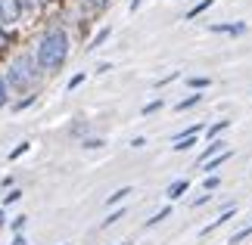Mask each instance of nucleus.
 I'll return each mask as SVG.
<instances>
[{
  "label": "nucleus",
  "instance_id": "f257e3e1",
  "mask_svg": "<svg viewBox=\"0 0 252 245\" xmlns=\"http://www.w3.org/2000/svg\"><path fill=\"white\" fill-rule=\"evenodd\" d=\"M69 53H72V37L63 25H50L34 44V59L44 75L63 72V65L69 62Z\"/></svg>",
  "mask_w": 252,
  "mask_h": 245
},
{
  "label": "nucleus",
  "instance_id": "f03ea898",
  "mask_svg": "<svg viewBox=\"0 0 252 245\" xmlns=\"http://www.w3.org/2000/svg\"><path fill=\"white\" fill-rule=\"evenodd\" d=\"M41 75L44 72H41V65L34 59V50L13 56L9 65H6V84H9V90H19V93H32Z\"/></svg>",
  "mask_w": 252,
  "mask_h": 245
},
{
  "label": "nucleus",
  "instance_id": "7ed1b4c3",
  "mask_svg": "<svg viewBox=\"0 0 252 245\" xmlns=\"http://www.w3.org/2000/svg\"><path fill=\"white\" fill-rule=\"evenodd\" d=\"M22 16H25V9H22L19 0H0V25L13 28V25H19Z\"/></svg>",
  "mask_w": 252,
  "mask_h": 245
},
{
  "label": "nucleus",
  "instance_id": "20e7f679",
  "mask_svg": "<svg viewBox=\"0 0 252 245\" xmlns=\"http://www.w3.org/2000/svg\"><path fill=\"white\" fill-rule=\"evenodd\" d=\"M209 31L212 34H227V37H243L249 31V25L246 22H215V25H209Z\"/></svg>",
  "mask_w": 252,
  "mask_h": 245
},
{
  "label": "nucleus",
  "instance_id": "39448f33",
  "mask_svg": "<svg viewBox=\"0 0 252 245\" xmlns=\"http://www.w3.org/2000/svg\"><path fill=\"white\" fill-rule=\"evenodd\" d=\"M234 218H237V205H227V208L221 211L215 220H212V223H206V227L199 230V236H209V233H215L218 227H224V223H227V220H234Z\"/></svg>",
  "mask_w": 252,
  "mask_h": 245
},
{
  "label": "nucleus",
  "instance_id": "423d86ee",
  "mask_svg": "<svg viewBox=\"0 0 252 245\" xmlns=\"http://www.w3.org/2000/svg\"><path fill=\"white\" fill-rule=\"evenodd\" d=\"M230 159H234V149H224V152H221V155H215V159H209V162H202V164H199V168H202V171H206V174H218V168H221V164H227Z\"/></svg>",
  "mask_w": 252,
  "mask_h": 245
},
{
  "label": "nucleus",
  "instance_id": "0eeeda50",
  "mask_svg": "<svg viewBox=\"0 0 252 245\" xmlns=\"http://www.w3.org/2000/svg\"><path fill=\"white\" fill-rule=\"evenodd\" d=\"M224 149H230V146H227L224 140H212V143L206 146V149H202V155H199L196 162L202 164V162H209V159H215V155H221V152H224Z\"/></svg>",
  "mask_w": 252,
  "mask_h": 245
},
{
  "label": "nucleus",
  "instance_id": "6e6552de",
  "mask_svg": "<svg viewBox=\"0 0 252 245\" xmlns=\"http://www.w3.org/2000/svg\"><path fill=\"white\" fill-rule=\"evenodd\" d=\"M187 190H190V180H187V177H181V180H174L168 190H165V195H168V202H178Z\"/></svg>",
  "mask_w": 252,
  "mask_h": 245
},
{
  "label": "nucleus",
  "instance_id": "1a4fd4ad",
  "mask_svg": "<svg viewBox=\"0 0 252 245\" xmlns=\"http://www.w3.org/2000/svg\"><path fill=\"white\" fill-rule=\"evenodd\" d=\"M230 127V118H221V121H215V124H209L206 127V140L212 143V140H221V134H224Z\"/></svg>",
  "mask_w": 252,
  "mask_h": 245
},
{
  "label": "nucleus",
  "instance_id": "9d476101",
  "mask_svg": "<svg viewBox=\"0 0 252 245\" xmlns=\"http://www.w3.org/2000/svg\"><path fill=\"white\" fill-rule=\"evenodd\" d=\"M187 87L193 93H202V90H209L212 87V78H206V75H190L187 78Z\"/></svg>",
  "mask_w": 252,
  "mask_h": 245
},
{
  "label": "nucleus",
  "instance_id": "9b49d317",
  "mask_svg": "<svg viewBox=\"0 0 252 245\" xmlns=\"http://www.w3.org/2000/svg\"><path fill=\"white\" fill-rule=\"evenodd\" d=\"M109 34H112V28H109V25H106V28H100V31H96V34L91 37V44H87V50H91V53H94V50H100V47H103L106 41H109Z\"/></svg>",
  "mask_w": 252,
  "mask_h": 245
},
{
  "label": "nucleus",
  "instance_id": "f8f14e48",
  "mask_svg": "<svg viewBox=\"0 0 252 245\" xmlns=\"http://www.w3.org/2000/svg\"><path fill=\"white\" fill-rule=\"evenodd\" d=\"M212 3H215V0H196V3H193V6L187 9V13H184V19H187V22H190V19L202 16V13H206V9H212Z\"/></svg>",
  "mask_w": 252,
  "mask_h": 245
},
{
  "label": "nucleus",
  "instance_id": "ddd939ff",
  "mask_svg": "<svg viewBox=\"0 0 252 245\" xmlns=\"http://www.w3.org/2000/svg\"><path fill=\"white\" fill-rule=\"evenodd\" d=\"M199 103H202V93H190V96H184V100L174 103V112H187V109H193V106H199Z\"/></svg>",
  "mask_w": 252,
  "mask_h": 245
},
{
  "label": "nucleus",
  "instance_id": "4468645a",
  "mask_svg": "<svg viewBox=\"0 0 252 245\" xmlns=\"http://www.w3.org/2000/svg\"><path fill=\"white\" fill-rule=\"evenodd\" d=\"M19 3H22V9H25V13H41V9H47V6H50L53 3V0H19Z\"/></svg>",
  "mask_w": 252,
  "mask_h": 245
},
{
  "label": "nucleus",
  "instance_id": "2eb2a0df",
  "mask_svg": "<svg viewBox=\"0 0 252 245\" xmlns=\"http://www.w3.org/2000/svg\"><path fill=\"white\" fill-rule=\"evenodd\" d=\"M249 236H252V220L246 223V227H240V230L234 233V236H230V239H227V245H243V242H246Z\"/></svg>",
  "mask_w": 252,
  "mask_h": 245
},
{
  "label": "nucleus",
  "instance_id": "dca6fc26",
  "mask_svg": "<svg viewBox=\"0 0 252 245\" xmlns=\"http://www.w3.org/2000/svg\"><path fill=\"white\" fill-rule=\"evenodd\" d=\"M196 143H199V136H181V140L171 143V149H174V152H187V149H193Z\"/></svg>",
  "mask_w": 252,
  "mask_h": 245
},
{
  "label": "nucleus",
  "instance_id": "f3484780",
  "mask_svg": "<svg viewBox=\"0 0 252 245\" xmlns=\"http://www.w3.org/2000/svg\"><path fill=\"white\" fill-rule=\"evenodd\" d=\"M168 218H171V205H165V208H159L156 214H153V218L147 220V230H150V227H159V223L168 220Z\"/></svg>",
  "mask_w": 252,
  "mask_h": 245
},
{
  "label": "nucleus",
  "instance_id": "a211bd4d",
  "mask_svg": "<svg viewBox=\"0 0 252 245\" xmlns=\"http://www.w3.org/2000/svg\"><path fill=\"white\" fill-rule=\"evenodd\" d=\"M134 190H131V186H122V190H115L112 195H109V199H106V205H122L125 199H128V195H131Z\"/></svg>",
  "mask_w": 252,
  "mask_h": 245
},
{
  "label": "nucleus",
  "instance_id": "6ab92c4d",
  "mask_svg": "<svg viewBox=\"0 0 252 245\" xmlns=\"http://www.w3.org/2000/svg\"><path fill=\"white\" fill-rule=\"evenodd\" d=\"M34 103H37V90H32V93H25L22 100H19V103L13 106V112H25L28 106H34Z\"/></svg>",
  "mask_w": 252,
  "mask_h": 245
},
{
  "label": "nucleus",
  "instance_id": "aec40b11",
  "mask_svg": "<svg viewBox=\"0 0 252 245\" xmlns=\"http://www.w3.org/2000/svg\"><path fill=\"white\" fill-rule=\"evenodd\" d=\"M81 3H84L87 13H103V9L112 3V0H81Z\"/></svg>",
  "mask_w": 252,
  "mask_h": 245
},
{
  "label": "nucleus",
  "instance_id": "412c9836",
  "mask_svg": "<svg viewBox=\"0 0 252 245\" xmlns=\"http://www.w3.org/2000/svg\"><path fill=\"white\" fill-rule=\"evenodd\" d=\"M221 186V174H206V180H202V190L206 192H215Z\"/></svg>",
  "mask_w": 252,
  "mask_h": 245
},
{
  "label": "nucleus",
  "instance_id": "4be33fe9",
  "mask_svg": "<svg viewBox=\"0 0 252 245\" xmlns=\"http://www.w3.org/2000/svg\"><path fill=\"white\" fill-rule=\"evenodd\" d=\"M81 146H84V149H103V146H106V140H103V136H84V140H81Z\"/></svg>",
  "mask_w": 252,
  "mask_h": 245
},
{
  "label": "nucleus",
  "instance_id": "5701e85b",
  "mask_svg": "<svg viewBox=\"0 0 252 245\" xmlns=\"http://www.w3.org/2000/svg\"><path fill=\"white\" fill-rule=\"evenodd\" d=\"M28 149H32V143H28V140H22V143H19V146H16V149H13V152H9V155H6V159H9V162H16V159H22V155H25Z\"/></svg>",
  "mask_w": 252,
  "mask_h": 245
},
{
  "label": "nucleus",
  "instance_id": "b1692460",
  "mask_svg": "<svg viewBox=\"0 0 252 245\" xmlns=\"http://www.w3.org/2000/svg\"><path fill=\"white\" fill-rule=\"evenodd\" d=\"M9 103V84H6V75H0V109Z\"/></svg>",
  "mask_w": 252,
  "mask_h": 245
},
{
  "label": "nucleus",
  "instance_id": "393cba45",
  "mask_svg": "<svg viewBox=\"0 0 252 245\" xmlns=\"http://www.w3.org/2000/svg\"><path fill=\"white\" fill-rule=\"evenodd\" d=\"M84 78H87L84 72H78V75H72V78H69V84H65V90H69V93H72V90H78V87L84 84Z\"/></svg>",
  "mask_w": 252,
  "mask_h": 245
},
{
  "label": "nucleus",
  "instance_id": "a878e982",
  "mask_svg": "<svg viewBox=\"0 0 252 245\" xmlns=\"http://www.w3.org/2000/svg\"><path fill=\"white\" fill-rule=\"evenodd\" d=\"M122 218H125V208H115V211L109 214V218H106V220L100 223V230H106V227H112V223H115V220H122Z\"/></svg>",
  "mask_w": 252,
  "mask_h": 245
},
{
  "label": "nucleus",
  "instance_id": "bb28decb",
  "mask_svg": "<svg viewBox=\"0 0 252 245\" xmlns=\"http://www.w3.org/2000/svg\"><path fill=\"white\" fill-rule=\"evenodd\" d=\"M9 41H13V34H9V28L6 25H0V53L9 47Z\"/></svg>",
  "mask_w": 252,
  "mask_h": 245
},
{
  "label": "nucleus",
  "instance_id": "cd10ccee",
  "mask_svg": "<svg viewBox=\"0 0 252 245\" xmlns=\"http://www.w3.org/2000/svg\"><path fill=\"white\" fill-rule=\"evenodd\" d=\"M19 199H22V190H9V192L3 195V205H6V208H9V205H16Z\"/></svg>",
  "mask_w": 252,
  "mask_h": 245
},
{
  "label": "nucleus",
  "instance_id": "c85d7f7f",
  "mask_svg": "<svg viewBox=\"0 0 252 245\" xmlns=\"http://www.w3.org/2000/svg\"><path fill=\"white\" fill-rule=\"evenodd\" d=\"M162 106H165V103H162V100H150V103H147V106H143V109H140V112H143V115H153V112H159V109H162Z\"/></svg>",
  "mask_w": 252,
  "mask_h": 245
},
{
  "label": "nucleus",
  "instance_id": "c756f323",
  "mask_svg": "<svg viewBox=\"0 0 252 245\" xmlns=\"http://www.w3.org/2000/svg\"><path fill=\"white\" fill-rule=\"evenodd\" d=\"M212 202V192H202V195H196V199L190 202V208H202V205H209Z\"/></svg>",
  "mask_w": 252,
  "mask_h": 245
},
{
  "label": "nucleus",
  "instance_id": "7c9ffc66",
  "mask_svg": "<svg viewBox=\"0 0 252 245\" xmlns=\"http://www.w3.org/2000/svg\"><path fill=\"white\" fill-rule=\"evenodd\" d=\"M25 223H28V218H25V214H19V218H13V223H9V227H13V233H22Z\"/></svg>",
  "mask_w": 252,
  "mask_h": 245
},
{
  "label": "nucleus",
  "instance_id": "2f4dec72",
  "mask_svg": "<svg viewBox=\"0 0 252 245\" xmlns=\"http://www.w3.org/2000/svg\"><path fill=\"white\" fill-rule=\"evenodd\" d=\"M178 72H171V75H165V78H159V81H156V87H165V84H171V81H178Z\"/></svg>",
  "mask_w": 252,
  "mask_h": 245
},
{
  "label": "nucleus",
  "instance_id": "473e14b6",
  "mask_svg": "<svg viewBox=\"0 0 252 245\" xmlns=\"http://www.w3.org/2000/svg\"><path fill=\"white\" fill-rule=\"evenodd\" d=\"M143 146H147V136H134L131 140V149H143Z\"/></svg>",
  "mask_w": 252,
  "mask_h": 245
},
{
  "label": "nucleus",
  "instance_id": "72a5a7b5",
  "mask_svg": "<svg viewBox=\"0 0 252 245\" xmlns=\"http://www.w3.org/2000/svg\"><path fill=\"white\" fill-rule=\"evenodd\" d=\"M106 72H112V62H100V65H96V75H106Z\"/></svg>",
  "mask_w": 252,
  "mask_h": 245
},
{
  "label": "nucleus",
  "instance_id": "f704fd0d",
  "mask_svg": "<svg viewBox=\"0 0 252 245\" xmlns=\"http://www.w3.org/2000/svg\"><path fill=\"white\" fill-rule=\"evenodd\" d=\"M140 6H143V0H128V9H131V13H137Z\"/></svg>",
  "mask_w": 252,
  "mask_h": 245
},
{
  "label": "nucleus",
  "instance_id": "c9c22d12",
  "mask_svg": "<svg viewBox=\"0 0 252 245\" xmlns=\"http://www.w3.org/2000/svg\"><path fill=\"white\" fill-rule=\"evenodd\" d=\"M9 245H28V239L22 236V233H16V239H13V242H9Z\"/></svg>",
  "mask_w": 252,
  "mask_h": 245
},
{
  "label": "nucleus",
  "instance_id": "e433bc0d",
  "mask_svg": "<svg viewBox=\"0 0 252 245\" xmlns=\"http://www.w3.org/2000/svg\"><path fill=\"white\" fill-rule=\"evenodd\" d=\"M3 223H6V214H3V211H0V230H3Z\"/></svg>",
  "mask_w": 252,
  "mask_h": 245
},
{
  "label": "nucleus",
  "instance_id": "4c0bfd02",
  "mask_svg": "<svg viewBox=\"0 0 252 245\" xmlns=\"http://www.w3.org/2000/svg\"><path fill=\"white\" fill-rule=\"evenodd\" d=\"M119 245H131V242H119Z\"/></svg>",
  "mask_w": 252,
  "mask_h": 245
},
{
  "label": "nucleus",
  "instance_id": "58836bf2",
  "mask_svg": "<svg viewBox=\"0 0 252 245\" xmlns=\"http://www.w3.org/2000/svg\"><path fill=\"white\" fill-rule=\"evenodd\" d=\"M63 245H72V242H63Z\"/></svg>",
  "mask_w": 252,
  "mask_h": 245
}]
</instances>
